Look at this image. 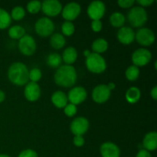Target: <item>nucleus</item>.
Instances as JSON below:
<instances>
[{"label": "nucleus", "instance_id": "31", "mask_svg": "<svg viewBox=\"0 0 157 157\" xmlns=\"http://www.w3.org/2000/svg\"><path fill=\"white\" fill-rule=\"evenodd\" d=\"M27 9L29 13L37 14L41 9V2L38 0L29 2L27 4Z\"/></svg>", "mask_w": 157, "mask_h": 157}, {"label": "nucleus", "instance_id": "18", "mask_svg": "<svg viewBox=\"0 0 157 157\" xmlns=\"http://www.w3.org/2000/svg\"><path fill=\"white\" fill-rule=\"evenodd\" d=\"M143 147L147 151H154L157 148V133L156 132H150L144 136L143 140Z\"/></svg>", "mask_w": 157, "mask_h": 157}, {"label": "nucleus", "instance_id": "41", "mask_svg": "<svg viewBox=\"0 0 157 157\" xmlns=\"http://www.w3.org/2000/svg\"><path fill=\"white\" fill-rule=\"evenodd\" d=\"M6 99V94L2 90H0V103L3 102Z\"/></svg>", "mask_w": 157, "mask_h": 157}, {"label": "nucleus", "instance_id": "37", "mask_svg": "<svg viewBox=\"0 0 157 157\" xmlns=\"http://www.w3.org/2000/svg\"><path fill=\"white\" fill-rule=\"evenodd\" d=\"M73 143L76 147H82L84 144V138L83 137V136H75L73 140Z\"/></svg>", "mask_w": 157, "mask_h": 157}, {"label": "nucleus", "instance_id": "26", "mask_svg": "<svg viewBox=\"0 0 157 157\" xmlns=\"http://www.w3.org/2000/svg\"><path fill=\"white\" fill-rule=\"evenodd\" d=\"M12 18L7 11L0 8V29H6L10 26Z\"/></svg>", "mask_w": 157, "mask_h": 157}, {"label": "nucleus", "instance_id": "5", "mask_svg": "<svg viewBox=\"0 0 157 157\" xmlns=\"http://www.w3.org/2000/svg\"><path fill=\"white\" fill-rule=\"evenodd\" d=\"M55 24L50 18L43 17L39 18L35 25V29L36 33L39 36L45 38L52 35L55 31Z\"/></svg>", "mask_w": 157, "mask_h": 157}, {"label": "nucleus", "instance_id": "36", "mask_svg": "<svg viewBox=\"0 0 157 157\" xmlns=\"http://www.w3.org/2000/svg\"><path fill=\"white\" fill-rule=\"evenodd\" d=\"M103 25L101 20H93L91 22V29L94 32H100L102 29Z\"/></svg>", "mask_w": 157, "mask_h": 157}, {"label": "nucleus", "instance_id": "1", "mask_svg": "<svg viewBox=\"0 0 157 157\" xmlns=\"http://www.w3.org/2000/svg\"><path fill=\"white\" fill-rule=\"evenodd\" d=\"M76 70L72 65H62L58 68L54 76L56 84L62 87H71L76 83Z\"/></svg>", "mask_w": 157, "mask_h": 157}, {"label": "nucleus", "instance_id": "29", "mask_svg": "<svg viewBox=\"0 0 157 157\" xmlns=\"http://www.w3.org/2000/svg\"><path fill=\"white\" fill-rule=\"evenodd\" d=\"M25 15V11L21 6H16L14 8L11 12V18L15 21H20L23 19Z\"/></svg>", "mask_w": 157, "mask_h": 157}, {"label": "nucleus", "instance_id": "33", "mask_svg": "<svg viewBox=\"0 0 157 157\" xmlns=\"http://www.w3.org/2000/svg\"><path fill=\"white\" fill-rule=\"evenodd\" d=\"M64 112L68 117H74L77 113V107L76 105H74L72 104H67L64 108Z\"/></svg>", "mask_w": 157, "mask_h": 157}, {"label": "nucleus", "instance_id": "34", "mask_svg": "<svg viewBox=\"0 0 157 157\" xmlns=\"http://www.w3.org/2000/svg\"><path fill=\"white\" fill-rule=\"evenodd\" d=\"M135 3L134 0H119L117 2L118 6L122 9H129L131 8Z\"/></svg>", "mask_w": 157, "mask_h": 157}, {"label": "nucleus", "instance_id": "42", "mask_svg": "<svg viewBox=\"0 0 157 157\" xmlns=\"http://www.w3.org/2000/svg\"><path fill=\"white\" fill-rule=\"evenodd\" d=\"M107 87H108L109 88V90H110V91H111L112 90H113V89L115 88V87H116V85H115V84L114 83H109L108 84H107Z\"/></svg>", "mask_w": 157, "mask_h": 157}, {"label": "nucleus", "instance_id": "15", "mask_svg": "<svg viewBox=\"0 0 157 157\" xmlns=\"http://www.w3.org/2000/svg\"><path fill=\"white\" fill-rule=\"evenodd\" d=\"M24 94L26 100L31 102H34L39 99L41 96V89L38 83L29 82L25 85L24 90Z\"/></svg>", "mask_w": 157, "mask_h": 157}, {"label": "nucleus", "instance_id": "13", "mask_svg": "<svg viewBox=\"0 0 157 157\" xmlns=\"http://www.w3.org/2000/svg\"><path fill=\"white\" fill-rule=\"evenodd\" d=\"M81 12V6L78 2H70L63 8L61 14L66 21H72L79 16Z\"/></svg>", "mask_w": 157, "mask_h": 157}, {"label": "nucleus", "instance_id": "28", "mask_svg": "<svg viewBox=\"0 0 157 157\" xmlns=\"http://www.w3.org/2000/svg\"><path fill=\"white\" fill-rule=\"evenodd\" d=\"M126 78L130 81H135L140 76L139 67L135 65H130L125 72Z\"/></svg>", "mask_w": 157, "mask_h": 157}, {"label": "nucleus", "instance_id": "12", "mask_svg": "<svg viewBox=\"0 0 157 157\" xmlns=\"http://www.w3.org/2000/svg\"><path fill=\"white\" fill-rule=\"evenodd\" d=\"M71 131L75 136H83L89 129V121L83 117L74 120L71 124Z\"/></svg>", "mask_w": 157, "mask_h": 157}, {"label": "nucleus", "instance_id": "20", "mask_svg": "<svg viewBox=\"0 0 157 157\" xmlns=\"http://www.w3.org/2000/svg\"><path fill=\"white\" fill-rule=\"evenodd\" d=\"M61 58L67 65H71L78 58V52L74 47L67 48L63 52Z\"/></svg>", "mask_w": 157, "mask_h": 157}, {"label": "nucleus", "instance_id": "10", "mask_svg": "<svg viewBox=\"0 0 157 157\" xmlns=\"http://www.w3.org/2000/svg\"><path fill=\"white\" fill-rule=\"evenodd\" d=\"M106 12V6L103 2L94 1L87 7V15L93 20H101Z\"/></svg>", "mask_w": 157, "mask_h": 157}, {"label": "nucleus", "instance_id": "35", "mask_svg": "<svg viewBox=\"0 0 157 157\" xmlns=\"http://www.w3.org/2000/svg\"><path fill=\"white\" fill-rule=\"evenodd\" d=\"M18 157H38V154L35 150L28 149L21 151Z\"/></svg>", "mask_w": 157, "mask_h": 157}, {"label": "nucleus", "instance_id": "2", "mask_svg": "<svg viewBox=\"0 0 157 157\" xmlns=\"http://www.w3.org/2000/svg\"><path fill=\"white\" fill-rule=\"evenodd\" d=\"M8 78L15 85H26L29 81V71L27 66L21 62L13 63L8 70Z\"/></svg>", "mask_w": 157, "mask_h": 157}, {"label": "nucleus", "instance_id": "6", "mask_svg": "<svg viewBox=\"0 0 157 157\" xmlns=\"http://www.w3.org/2000/svg\"><path fill=\"white\" fill-rule=\"evenodd\" d=\"M18 49L22 55L25 56H32L36 51V43L33 37L29 35H25L19 39Z\"/></svg>", "mask_w": 157, "mask_h": 157}, {"label": "nucleus", "instance_id": "4", "mask_svg": "<svg viewBox=\"0 0 157 157\" xmlns=\"http://www.w3.org/2000/svg\"><path fill=\"white\" fill-rule=\"evenodd\" d=\"M86 67L87 70L94 74H101L105 71L107 63L105 59L96 53H90L86 58Z\"/></svg>", "mask_w": 157, "mask_h": 157}, {"label": "nucleus", "instance_id": "25", "mask_svg": "<svg viewBox=\"0 0 157 157\" xmlns=\"http://www.w3.org/2000/svg\"><path fill=\"white\" fill-rule=\"evenodd\" d=\"M8 34L12 39H20L25 35V30L20 25H14L9 29Z\"/></svg>", "mask_w": 157, "mask_h": 157}, {"label": "nucleus", "instance_id": "7", "mask_svg": "<svg viewBox=\"0 0 157 157\" xmlns=\"http://www.w3.org/2000/svg\"><path fill=\"white\" fill-rule=\"evenodd\" d=\"M133 65L136 67H143L147 65L152 59V53L145 48H139L132 54L131 57Z\"/></svg>", "mask_w": 157, "mask_h": 157}, {"label": "nucleus", "instance_id": "22", "mask_svg": "<svg viewBox=\"0 0 157 157\" xmlns=\"http://www.w3.org/2000/svg\"><path fill=\"white\" fill-rule=\"evenodd\" d=\"M66 40L64 35L60 33H55L52 35L50 38L51 46L55 50H59L65 45Z\"/></svg>", "mask_w": 157, "mask_h": 157}, {"label": "nucleus", "instance_id": "9", "mask_svg": "<svg viewBox=\"0 0 157 157\" xmlns=\"http://www.w3.org/2000/svg\"><path fill=\"white\" fill-rule=\"evenodd\" d=\"M62 9V5L58 0H45L41 2V10L47 16H57L61 13Z\"/></svg>", "mask_w": 157, "mask_h": 157}, {"label": "nucleus", "instance_id": "19", "mask_svg": "<svg viewBox=\"0 0 157 157\" xmlns=\"http://www.w3.org/2000/svg\"><path fill=\"white\" fill-rule=\"evenodd\" d=\"M52 102L58 108H64L67 104V96L61 90H57L52 95Z\"/></svg>", "mask_w": 157, "mask_h": 157}, {"label": "nucleus", "instance_id": "45", "mask_svg": "<svg viewBox=\"0 0 157 157\" xmlns=\"http://www.w3.org/2000/svg\"><path fill=\"white\" fill-rule=\"evenodd\" d=\"M155 69H157V67H156V61H155Z\"/></svg>", "mask_w": 157, "mask_h": 157}, {"label": "nucleus", "instance_id": "39", "mask_svg": "<svg viewBox=\"0 0 157 157\" xmlns=\"http://www.w3.org/2000/svg\"><path fill=\"white\" fill-rule=\"evenodd\" d=\"M136 157H152V156L150 152L144 150V149H142V150H139Z\"/></svg>", "mask_w": 157, "mask_h": 157}, {"label": "nucleus", "instance_id": "30", "mask_svg": "<svg viewBox=\"0 0 157 157\" xmlns=\"http://www.w3.org/2000/svg\"><path fill=\"white\" fill-rule=\"evenodd\" d=\"M61 31L62 33L66 36H71L75 33V27L71 21H64L61 26Z\"/></svg>", "mask_w": 157, "mask_h": 157}, {"label": "nucleus", "instance_id": "27", "mask_svg": "<svg viewBox=\"0 0 157 157\" xmlns=\"http://www.w3.org/2000/svg\"><path fill=\"white\" fill-rule=\"evenodd\" d=\"M46 61L49 67H51L52 68H57L61 65V62H62V58L59 54L52 53L48 56Z\"/></svg>", "mask_w": 157, "mask_h": 157}, {"label": "nucleus", "instance_id": "44", "mask_svg": "<svg viewBox=\"0 0 157 157\" xmlns=\"http://www.w3.org/2000/svg\"><path fill=\"white\" fill-rule=\"evenodd\" d=\"M0 157H11V156H9V155H6V154H0Z\"/></svg>", "mask_w": 157, "mask_h": 157}, {"label": "nucleus", "instance_id": "43", "mask_svg": "<svg viewBox=\"0 0 157 157\" xmlns=\"http://www.w3.org/2000/svg\"><path fill=\"white\" fill-rule=\"evenodd\" d=\"M90 52H89L88 50H86V51H84V55H85L86 57H87V56H88V55H90Z\"/></svg>", "mask_w": 157, "mask_h": 157}, {"label": "nucleus", "instance_id": "8", "mask_svg": "<svg viewBox=\"0 0 157 157\" xmlns=\"http://www.w3.org/2000/svg\"><path fill=\"white\" fill-rule=\"evenodd\" d=\"M135 39L140 45L150 46L155 41L154 32L148 28H142L135 33Z\"/></svg>", "mask_w": 157, "mask_h": 157}, {"label": "nucleus", "instance_id": "14", "mask_svg": "<svg viewBox=\"0 0 157 157\" xmlns=\"http://www.w3.org/2000/svg\"><path fill=\"white\" fill-rule=\"evenodd\" d=\"M87 97V90L82 87H75L69 91L67 100L71 104L78 105L86 100Z\"/></svg>", "mask_w": 157, "mask_h": 157}, {"label": "nucleus", "instance_id": "24", "mask_svg": "<svg viewBox=\"0 0 157 157\" xmlns=\"http://www.w3.org/2000/svg\"><path fill=\"white\" fill-rule=\"evenodd\" d=\"M126 21V18L124 15L119 12H116L112 14L110 17V22L113 27L122 28L124 25Z\"/></svg>", "mask_w": 157, "mask_h": 157}, {"label": "nucleus", "instance_id": "32", "mask_svg": "<svg viewBox=\"0 0 157 157\" xmlns=\"http://www.w3.org/2000/svg\"><path fill=\"white\" fill-rule=\"evenodd\" d=\"M41 71L38 68H33L29 71V80L31 82L37 83L41 78Z\"/></svg>", "mask_w": 157, "mask_h": 157}, {"label": "nucleus", "instance_id": "17", "mask_svg": "<svg viewBox=\"0 0 157 157\" xmlns=\"http://www.w3.org/2000/svg\"><path fill=\"white\" fill-rule=\"evenodd\" d=\"M100 150L102 157H120L121 156L120 148L111 142L104 143L101 146Z\"/></svg>", "mask_w": 157, "mask_h": 157}, {"label": "nucleus", "instance_id": "23", "mask_svg": "<svg viewBox=\"0 0 157 157\" xmlns=\"http://www.w3.org/2000/svg\"><path fill=\"white\" fill-rule=\"evenodd\" d=\"M126 99L130 104H135L137 102L141 97V92L139 88L136 87H132L126 92Z\"/></svg>", "mask_w": 157, "mask_h": 157}, {"label": "nucleus", "instance_id": "38", "mask_svg": "<svg viewBox=\"0 0 157 157\" xmlns=\"http://www.w3.org/2000/svg\"><path fill=\"white\" fill-rule=\"evenodd\" d=\"M154 0H137L136 2L141 6V7H149L154 3Z\"/></svg>", "mask_w": 157, "mask_h": 157}, {"label": "nucleus", "instance_id": "3", "mask_svg": "<svg viewBox=\"0 0 157 157\" xmlns=\"http://www.w3.org/2000/svg\"><path fill=\"white\" fill-rule=\"evenodd\" d=\"M127 20L133 27H142L148 20L147 11L141 6L133 7L127 13Z\"/></svg>", "mask_w": 157, "mask_h": 157}, {"label": "nucleus", "instance_id": "40", "mask_svg": "<svg viewBox=\"0 0 157 157\" xmlns=\"http://www.w3.org/2000/svg\"><path fill=\"white\" fill-rule=\"evenodd\" d=\"M150 94H151L152 98H153V100H155V101H156L157 100V87L156 86H155V87L152 89L151 92H150Z\"/></svg>", "mask_w": 157, "mask_h": 157}, {"label": "nucleus", "instance_id": "11", "mask_svg": "<svg viewBox=\"0 0 157 157\" xmlns=\"http://www.w3.org/2000/svg\"><path fill=\"white\" fill-rule=\"evenodd\" d=\"M111 91L107 84H99L94 88L92 91V99L98 104H103L109 100Z\"/></svg>", "mask_w": 157, "mask_h": 157}, {"label": "nucleus", "instance_id": "21", "mask_svg": "<svg viewBox=\"0 0 157 157\" xmlns=\"http://www.w3.org/2000/svg\"><path fill=\"white\" fill-rule=\"evenodd\" d=\"M108 42L107 40L104 39V38H98L93 41L91 48L94 53L100 55V54L105 52L108 49Z\"/></svg>", "mask_w": 157, "mask_h": 157}, {"label": "nucleus", "instance_id": "16", "mask_svg": "<svg viewBox=\"0 0 157 157\" xmlns=\"http://www.w3.org/2000/svg\"><path fill=\"white\" fill-rule=\"evenodd\" d=\"M117 39L121 44H130L133 43L135 39V32L133 29L127 26H123L122 28L118 30Z\"/></svg>", "mask_w": 157, "mask_h": 157}]
</instances>
